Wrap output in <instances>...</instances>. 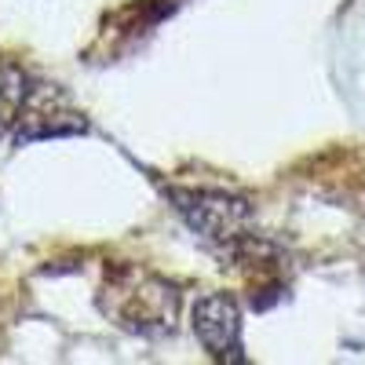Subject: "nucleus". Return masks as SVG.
<instances>
[{
  "mask_svg": "<svg viewBox=\"0 0 365 365\" xmlns=\"http://www.w3.org/2000/svg\"><path fill=\"white\" fill-rule=\"evenodd\" d=\"M125 296V303L117 307V314L125 318L128 329L135 332H172V318H175V292L165 289V282L154 278H143L139 274V285L132 289H117Z\"/></svg>",
  "mask_w": 365,
  "mask_h": 365,
  "instance_id": "7ed1b4c3",
  "label": "nucleus"
},
{
  "mask_svg": "<svg viewBox=\"0 0 365 365\" xmlns=\"http://www.w3.org/2000/svg\"><path fill=\"white\" fill-rule=\"evenodd\" d=\"M194 332L216 361H245V354H241V311L234 296H201L194 307Z\"/></svg>",
  "mask_w": 365,
  "mask_h": 365,
  "instance_id": "f03ea898",
  "label": "nucleus"
},
{
  "mask_svg": "<svg viewBox=\"0 0 365 365\" xmlns=\"http://www.w3.org/2000/svg\"><path fill=\"white\" fill-rule=\"evenodd\" d=\"M179 216L190 223V230H197L208 241L220 245H234L237 237H245V230L252 208L245 197H234L227 190H168Z\"/></svg>",
  "mask_w": 365,
  "mask_h": 365,
  "instance_id": "f257e3e1",
  "label": "nucleus"
}]
</instances>
